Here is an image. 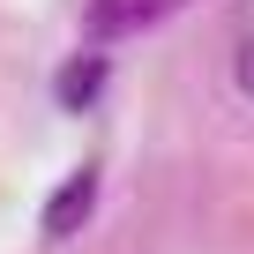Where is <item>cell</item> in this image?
<instances>
[{
    "mask_svg": "<svg viewBox=\"0 0 254 254\" xmlns=\"http://www.w3.org/2000/svg\"><path fill=\"white\" fill-rule=\"evenodd\" d=\"M232 82H239V97H254V30H247L239 53H232Z\"/></svg>",
    "mask_w": 254,
    "mask_h": 254,
    "instance_id": "cell-4",
    "label": "cell"
},
{
    "mask_svg": "<svg viewBox=\"0 0 254 254\" xmlns=\"http://www.w3.org/2000/svg\"><path fill=\"white\" fill-rule=\"evenodd\" d=\"M105 53H75L67 67H60V82H53V97H60V112H90L97 97H105Z\"/></svg>",
    "mask_w": 254,
    "mask_h": 254,
    "instance_id": "cell-3",
    "label": "cell"
},
{
    "mask_svg": "<svg viewBox=\"0 0 254 254\" xmlns=\"http://www.w3.org/2000/svg\"><path fill=\"white\" fill-rule=\"evenodd\" d=\"M90 209H97V165H75V172L53 187V202H45V217H38V239H45V247L75 239V232L90 224Z\"/></svg>",
    "mask_w": 254,
    "mask_h": 254,
    "instance_id": "cell-1",
    "label": "cell"
},
{
    "mask_svg": "<svg viewBox=\"0 0 254 254\" xmlns=\"http://www.w3.org/2000/svg\"><path fill=\"white\" fill-rule=\"evenodd\" d=\"M180 0H90L82 8V38L90 45H112V38H135V30H157Z\"/></svg>",
    "mask_w": 254,
    "mask_h": 254,
    "instance_id": "cell-2",
    "label": "cell"
}]
</instances>
